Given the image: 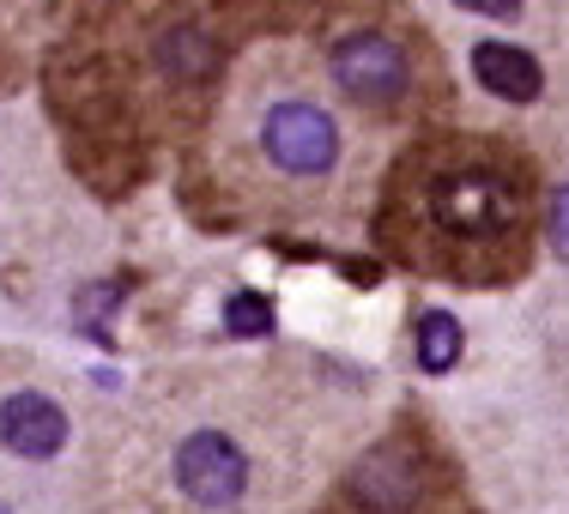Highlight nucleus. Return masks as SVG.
<instances>
[{
	"instance_id": "9d476101",
	"label": "nucleus",
	"mask_w": 569,
	"mask_h": 514,
	"mask_svg": "<svg viewBox=\"0 0 569 514\" xmlns=\"http://www.w3.org/2000/svg\"><path fill=\"white\" fill-rule=\"evenodd\" d=\"M158 56H164V67H176V73H212V43L200 31H170L164 43H158Z\"/></svg>"
},
{
	"instance_id": "4468645a",
	"label": "nucleus",
	"mask_w": 569,
	"mask_h": 514,
	"mask_svg": "<svg viewBox=\"0 0 569 514\" xmlns=\"http://www.w3.org/2000/svg\"><path fill=\"white\" fill-rule=\"evenodd\" d=\"M0 514H7V508H0Z\"/></svg>"
},
{
	"instance_id": "7ed1b4c3",
	"label": "nucleus",
	"mask_w": 569,
	"mask_h": 514,
	"mask_svg": "<svg viewBox=\"0 0 569 514\" xmlns=\"http://www.w3.org/2000/svg\"><path fill=\"white\" fill-rule=\"evenodd\" d=\"M333 79H340L358 103L388 110V103L406 98V56H400L395 37L358 31V37H346V43L333 49Z\"/></svg>"
},
{
	"instance_id": "20e7f679",
	"label": "nucleus",
	"mask_w": 569,
	"mask_h": 514,
	"mask_svg": "<svg viewBox=\"0 0 569 514\" xmlns=\"http://www.w3.org/2000/svg\"><path fill=\"white\" fill-rule=\"evenodd\" d=\"M176 484L194 496L200 508H230L249 484V466H242V449L219 430H194V436L176 449Z\"/></svg>"
},
{
	"instance_id": "9b49d317",
	"label": "nucleus",
	"mask_w": 569,
	"mask_h": 514,
	"mask_svg": "<svg viewBox=\"0 0 569 514\" xmlns=\"http://www.w3.org/2000/svg\"><path fill=\"white\" fill-rule=\"evenodd\" d=\"M121 291H128L121 279H110V285H86V291H79V296H73V315H79V327H86V333H98L103 321H110V309L121 303Z\"/></svg>"
},
{
	"instance_id": "1a4fd4ad",
	"label": "nucleus",
	"mask_w": 569,
	"mask_h": 514,
	"mask_svg": "<svg viewBox=\"0 0 569 514\" xmlns=\"http://www.w3.org/2000/svg\"><path fill=\"white\" fill-rule=\"evenodd\" d=\"M224 327L237 333V340H267V333H273V303L254 296V291L230 296V303H224Z\"/></svg>"
},
{
	"instance_id": "f03ea898",
	"label": "nucleus",
	"mask_w": 569,
	"mask_h": 514,
	"mask_svg": "<svg viewBox=\"0 0 569 514\" xmlns=\"http://www.w3.org/2000/svg\"><path fill=\"white\" fill-rule=\"evenodd\" d=\"M261 145L284 175H328L340 158V133L316 103H279L261 128Z\"/></svg>"
},
{
	"instance_id": "39448f33",
	"label": "nucleus",
	"mask_w": 569,
	"mask_h": 514,
	"mask_svg": "<svg viewBox=\"0 0 569 514\" xmlns=\"http://www.w3.org/2000/svg\"><path fill=\"white\" fill-rule=\"evenodd\" d=\"M418 491H425V472H418V460H406L400 449H376L370 460H358V472H351V496L376 514L412 508Z\"/></svg>"
},
{
	"instance_id": "f257e3e1",
	"label": "nucleus",
	"mask_w": 569,
	"mask_h": 514,
	"mask_svg": "<svg viewBox=\"0 0 569 514\" xmlns=\"http://www.w3.org/2000/svg\"><path fill=\"white\" fill-rule=\"evenodd\" d=\"M515 212H521L515 188L491 170H449L437 188H430V219L449 230L455 242L503 236V230H515Z\"/></svg>"
},
{
	"instance_id": "f8f14e48",
	"label": "nucleus",
	"mask_w": 569,
	"mask_h": 514,
	"mask_svg": "<svg viewBox=\"0 0 569 514\" xmlns=\"http://www.w3.org/2000/svg\"><path fill=\"white\" fill-rule=\"evenodd\" d=\"M546 230H551V249H558L563 261H569V188H558V194H551V219H546Z\"/></svg>"
},
{
	"instance_id": "ddd939ff",
	"label": "nucleus",
	"mask_w": 569,
	"mask_h": 514,
	"mask_svg": "<svg viewBox=\"0 0 569 514\" xmlns=\"http://www.w3.org/2000/svg\"><path fill=\"white\" fill-rule=\"evenodd\" d=\"M455 7L485 12V19H515V12H521V0H455Z\"/></svg>"
},
{
	"instance_id": "0eeeda50",
	"label": "nucleus",
	"mask_w": 569,
	"mask_h": 514,
	"mask_svg": "<svg viewBox=\"0 0 569 514\" xmlns=\"http://www.w3.org/2000/svg\"><path fill=\"white\" fill-rule=\"evenodd\" d=\"M472 73H479V85L497 91L503 103H533L539 91H546L539 61L527 56V49H515V43H479L472 49Z\"/></svg>"
},
{
	"instance_id": "6e6552de",
	"label": "nucleus",
	"mask_w": 569,
	"mask_h": 514,
	"mask_svg": "<svg viewBox=\"0 0 569 514\" xmlns=\"http://www.w3.org/2000/svg\"><path fill=\"white\" fill-rule=\"evenodd\" d=\"M460 357V321L455 315H425V327H418V363H425L430 375L455 370Z\"/></svg>"
},
{
	"instance_id": "423d86ee",
	"label": "nucleus",
	"mask_w": 569,
	"mask_h": 514,
	"mask_svg": "<svg viewBox=\"0 0 569 514\" xmlns=\"http://www.w3.org/2000/svg\"><path fill=\"white\" fill-rule=\"evenodd\" d=\"M0 442L24 460H49L67 442V412L43 394H12L0 400Z\"/></svg>"
}]
</instances>
